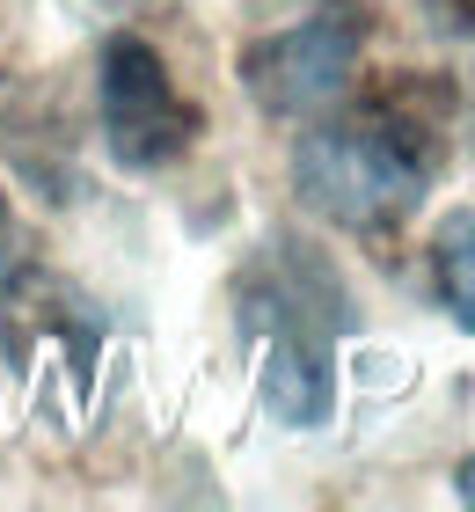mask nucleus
<instances>
[{
    "instance_id": "nucleus-2",
    "label": "nucleus",
    "mask_w": 475,
    "mask_h": 512,
    "mask_svg": "<svg viewBox=\"0 0 475 512\" xmlns=\"http://www.w3.org/2000/svg\"><path fill=\"white\" fill-rule=\"evenodd\" d=\"M103 139L125 169H169L176 154H190L198 139V103L176 88L169 59L147 37L117 30L103 44Z\"/></svg>"
},
{
    "instance_id": "nucleus-5",
    "label": "nucleus",
    "mask_w": 475,
    "mask_h": 512,
    "mask_svg": "<svg viewBox=\"0 0 475 512\" xmlns=\"http://www.w3.org/2000/svg\"><path fill=\"white\" fill-rule=\"evenodd\" d=\"M432 278H439L446 315H454L461 330H475V213H454V220L439 227V242H432Z\"/></svg>"
},
{
    "instance_id": "nucleus-7",
    "label": "nucleus",
    "mask_w": 475,
    "mask_h": 512,
    "mask_svg": "<svg viewBox=\"0 0 475 512\" xmlns=\"http://www.w3.org/2000/svg\"><path fill=\"white\" fill-rule=\"evenodd\" d=\"M454 491H461V505H475V461H461V483H454Z\"/></svg>"
},
{
    "instance_id": "nucleus-4",
    "label": "nucleus",
    "mask_w": 475,
    "mask_h": 512,
    "mask_svg": "<svg viewBox=\"0 0 475 512\" xmlns=\"http://www.w3.org/2000/svg\"><path fill=\"white\" fill-rule=\"evenodd\" d=\"M249 330H264V410L278 425H329L337 410V374H329V337L322 322H300V300L278 293L271 308H249Z\"/></svg>"
},
{
    "instance_id": "nucleus-1",
    "label": "nucleus",
    "mask_w": 475,
    "mask_h": 512,
    "mask_svg": "<svg viewBox=\"0 0 475 512\" xmlns=\"http://www.w3.org/2000/svg\"><path fill=\"white\" fill-rule=\"evenodd\" d=\"M446 118H454V88L439 74H395L359 118L315 125L293 147V191L307 198V213L351 235L402 227L439 169Z\"/></svg>"
},
{
    "instance_id": "nucleus-3",
    "label": "nucleus",
    "mask_w": 475,
    "mask_h": 512,
    "mask_svg": "<svg viewBox=\"0 0 475 512\" xmlns=\"http://www.w3.org/2000/svg\"><path fill=\"white\" fill-rule=\"evenodd\" d=\"M351 74H359V22L351 15H307L242 52V88L264 118H315L351 88Z\"/></svg>"
},
{
    "instance_id": "nucleus-6",
    "label": "nucleus",
    "mask_w": 475,
    "mask_h": 512,
    "mask_svg": "<svg viewBox=\"0 0 475 512\" xmlns=\"http://www.w3.org/2000/svg\"><path fill=\"white\" fill-rule=\"evenodd\" d=\"M424 15H432V30H446V37H475V0H424Z\"/></svg>"
}]
</instances>
